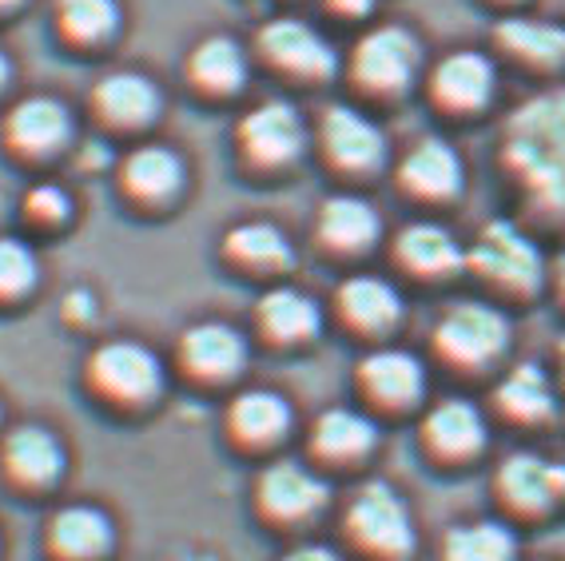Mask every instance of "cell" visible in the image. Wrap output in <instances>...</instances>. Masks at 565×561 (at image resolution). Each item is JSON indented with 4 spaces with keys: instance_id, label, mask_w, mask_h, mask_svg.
I'll list each match as a JSON object with an SVG mask.
<instances>
[{
    "instance_id": "cell-1",
    "label": "cell",
    "mask_w": 565,
    "mask_h": 561,
    "mask_svg": "<svg viewBox=\"0 0 565 561\" xmlns=\"http://www.w3.org/2000/svg\"><path fill=\"white\" fill-rule=\"evenodd\" d=\"M494 160L518 220L565 235V84L542 88L505 116Z\"/></svg>"
},
{
    "instance_id": "cell-2",
    "label": "cell",
    "mask_w": 565,
    "mask_h": 561,
    "mask_svg": "<svg viewBox=\"0 0 565 561\" xmlns=\"http://www.w3.org/2000/svg\"><path fill=\"white\" fill-rule=\"evenodd\" d=\"M466 275H475L498 307H522L545 295L550 255L522 220H490L466 243Z\"/></svg>"
},
{
    "instance_id": "cell-3",
    "label": "cell",
    "mask_w": 565,
    "mask_h": 561,
    "mask_svg": "<svg viewBox=\"0 0 565 561\" xmlns=\"http://www.w3.org/2000/svg\"><path fill=\"white\" fill-rule=\"evenodd\" d=\"M430 351L446 371L462 374V379H482L498 374L514 351V322L486 295L455 299L438 315L435 331H430Z\"/></svg>"
},
{
    "instance_id": "cell-4",
    "label": "cell",
    "mask_w": 565,
    "mask_h": 561,
    "mask_svg": "<svg viewBox=\"0 0 565 561\" xmlns=\"http://www.w3.org/2000/svg\"><path fill=\"white\" fill-rule=\"evenodd\" d=\"M343 538L371 561H411L418 550V526L406 498L391 481H363L343 506Z\"/></svg>"
},
{
    "instance_id": "cell-5",
    "label": "cell",
    "mask_w": 565,
    "mask_h": 561,
    "mask_svg": "<svg viewBox=\"0 0 565 561\" xmlns=\"http://www.w3.org/2000/svg\"><path fill=\"white\" fill-rule=\"evenodd\" d=\"M502 88V64L490 49H450L426 72V96L443 116L455 120H478L494 108Z\"/></svg>"
},
{
    "instance_id": "cell-6",
    "label": "cell",
    "mask_w": 565,
    "mask_h": 561,
    "mask_svg": "<svg viewBox=\"0 0 565 561\" xmlns=\"http://www.w3.org/2000/svg\"><path fill=\"white\" fill-rule=\"evenodd\" d=\"M423 76V44L406 24H374L351 49V81L374 100H394Z\"/></svg>"
},
{
    "instance_id": "cell-7",
    "label": "cell",
    "mask_w": 565,
    "mask_h": 561,
    "mask_svg": "<svg viewBox=\"0 0 565 561\" xmlns=\"http://www.w3.org/2000/svg\"><path fill=\"white\" fill-rule=\"evenodd\" d=\"M502 518L514 521H545L550 514L565 510V462L545 458L537 451H514L494 466L490 478Z\"/></svg>"
},
{
    "instance_id": "cell-8",
    "label": "cell",
    "mask_w": 565,
    "mask_h": 561,
    "mask_svg": "<svg viewBox=\"0 0 565 561\" xmlns=\"http://www.w3.org/2000/svg\"><path fill=\"white\" fill-rule=\"evenodd\" d=\"M255 514L267 526H282V530H299L307 521L331 506V481L319 466L299 458H275L267 462L255 478Z\"/></svg>"
},
{
    "instance_id": "cell-9",
    "label": "cell",
    "mask_w": 565,
    "mask_h": 561,
    "mask_svg": "<svg viewBox=\"0 0 565 561\" xmlns=\"http://www.w3.org/2000/svg\"><path fill=\"white\" fill-rule=\"evenodd\" d=\"M490 52L498 64H510L534 81H557L565 72V24L534 12H502L490 29Z\"/></svg>"
},
{
    "instance_id": "cell-10",
    "label": "cell",
    "mask_w": 565,
    "mask_h": 561,
    "mask_svg": "<svg viewBox=\"0 0 565 561\" xmlns=\"http://www.w3.org/2000/svg\"><path fill=\"white\" fill-rule=\"evenodd\" d=\"M235 144H239L243 160L252 168L279 171L291 168L311 144V128H307L303 112L291 100H263L252 112H243L239 128H235Z\"/></svg>"
},
{
    "instance_id": "cell-11",
    "label": "cell",
    "mask_w": 565,
    "mask_h": 561,
    "mask_svg": "<svg viewBox=\"0 0 565 561\" xmlns=\"http://www.w3.org/2000/svg\"><path fill=\"white\" fill-rule=\"evenodd\" d=\"M88 382L120 406H143L163 391V362L136 339H111L88 359Z\"/></svg>"
},
{
    "instance_id": "cell-12",
    "label": "cell",
    "mask_w": 565,
    "mask_h": 561,
    "mask_svg": "<svg viewBox=\"0 0 565 561\" xmlns=\"http://www.w3.org/2000/svg\"><path fill=\"white\" fill-rule=\"evenodd\" d=\"M354 387L379 414H406L426 399V362L406 347H374L354 367Z\"/></svg>"
},
{
    "instance_id": "cell-13",
    "label": "cell",
    "mask_w": 565,
    "mask_h": 561,
    "mask_svg": "<svg viewBox=\"0 0 565 561\" xmlns=\"http://www.w3.org/2000/svg\"><path fill=\"white\" fill-rule=\"evenodd\" d=\"M418 442H423L426 458L443 462V466L475 462L490 442V414L475 399L446 394V399L430 402L423 411Z\"/></svg>"
},
{
    "instance_id": "cell-14",
    "label": "cell",
    "mask_w": 565,
    "mask_h": 561,
    "mask_svg": "<svg viewBox=\"0 0 565 561\" xmlns=\"http://www.w3.org/2000/svg\"><path fill=\"white\" fill-rule=\"evenodd\" d=\"M315 136H319V151L327 156V163L334 171H343V176H371L391 156L386 131L354 104H331L319 116Z\"/></svg>"
},
{
    "instance_id": "cell-15",
    "label": "cell",
    "mask_w": 565,
    "mask_h": 561,
    "mask_svg": "<svg viewBox=\"0 0 565 561\" xmlns=\"http://www.w3.org/2000/svg\"><path fill=\"white\" fill-rule=\"evenodd\" d=\"M255 49L271 68L295 81H331L339 72V49L315 24L299 17H275L255 32Z\"/></svg>"
},
{
    "instance_id": "cell-16",
    "label": "cell",
    "mask_w": 565,
    "mask_h": 561,
    "mask_svg": "<svg viewBox=\"0 0 565 561\" xmlns=\"http://www.w3.org/2000/svg\"><path fill=\"white\" fill-rule=\"evenodd\" d=\"M394 180L414 203L443 208V203H455L466 191V160L446 136H423L403 151Z\"/></svg>"
},
{
    "instance_id": "cell-17",
    "label": "cell",
    "mask_w": 565,
    "mask_h": 561,
    "mask_svg": "<svg viewBox=\"0 0 565 561\" xmlns=\"http://www.w3.org/2000/svg\"><path fill=\"white\" fill-rule=\"evenodd\" d=\"M490 411L518 431H537L550 426L562 411V391H557L554 374L542 362H510L502 367L490 391Z\"/></svg>"
},
{
    "instance_id": "cell-18",
    "label": "cell",
    "mask_w": 565,
    "mask_h": 561,
    "mask_svg": "<svg viewBox=\"0 0 565 561\" xmlns=\"http://www.w3.org/2000/svg\"><path fill=\"white\" fill-rule=\"evenodd\" d=\"M334 315L347 331L366 335V339H386V335L403 322L406 303L403 292L394 287L383 275H371V271H359V275H347L334 292Z\"/></svg>"
},
{
    "instance_id": "cell-19",
    "label": "cell",
    "mask_w": 565,
    "mask_h": 561,
    "mask_svg": "<svg viewBox=\"0 0 565 561\" xmlns=\"http://www.w3.org/2000/svg\"><path fill=\"white\" fill-rule=\"evenodd\" d=\"M394 263L423 283L466 275V243L438 220H414L394 235Z\"/></svg>"
},
{
    "instance_id": "cell-20",
    "label": "cell",
    "mask_w": 565,
    "mask_h": 561,
    "mask_svg": "<svg viewBox=\"0 0 565 561\" xmlns=\"http://www.w3.org/2000/svg\"><path fill=\"white\" fill-rule=\"evenodd\" d=\"M247 335L223 319L192 322L180 335V367L200 382H232L247 367Z\"/></svg>"
},
{
    "instance_id": "cell-21",
    "label": "cell",
    "mask_w": 565,
    "mask_h": 561,
    "mask_svg": "<svg viewBox=\"0 0 565 561\" xmlns=\"http://www.w3.org/2000/svg\"><path fill=\"white\" fill-rule=\"evenodd\" d=\"M223 426H227V438L239 446V451H271L279 446L295 426L291 402L282 399L279 391H267V387H252V391H239L227 402V414H223Z\"/></svg>"
},
{
    "instance_id": "cell-22",
    "label": "cell",
    "mask_w": 565,
    "mask_h": 561,
    "mask_svg": "<svg viewBox=\"0 0 565 561\" xmlns=\"http://www.w3.org/2000/svg\"><path fill=\"white\" fill-rule=\"evenodd\" d=\"M379 446V422L359 406H331L311 422V458L319 466H359Z\"/></svg>"
},
{
    "instance_id": "cell-23",
    "label": "cell",
    "mask_w": 565,
    "mask_h": 561,
    "mask_svg": "<svg viewBox=\"0 0 565 561\" xmlns=\"http://www.w3.org/2000/svg\"><path fill=\"white\" fill-rule=\"evenodd\" d=\"M379 235H383V215L366 195L339 191L315 211V240L331 255H363L379 243Z\"/></svg>"
},
{
    "instance_id": "cell-24",
    "label": "cell",
    "mask_w": 565,
    "mask_h": 561,
    "mask_svg": "<svg viewBox=\"0 0 565 561\" xmlns=\"http://www.w3.org/2000/svg\"><path fill=\"white\" fill-rule=\"evenodd\" d=\"M255 327L275 347H307L323 331V307L299 287L275 283L255 303Z\"/></svg>"
},
{
    "instance_id": "cell-25",
    "label": "cell",
    "mask_w": 565,
    "mask_h": 561,
    "mask_svg": "<svg viewBox=\"0 0 565 561\" xmlns=\"http://www.w3.org/2000/svg\"><path fill=\"white\" fill-rule=\"evenodd\" d=\"M64 462H68V454H64L61 438L52 431H44V426H36V422L12 426L4 434V442H0V466L24 490H41V486L56 481L64 470Z\"/></svg>"
},
{
    "instance_id": "cell-26",
    "label": "cell",
    "mask_w": 565,
    "mask_h": 561,
    "mask_svg": "<svg viewBox=\"0 0 565 561\" xmlns=\"http://www.w3.org/2000/svg\"><path fill=\"white\" fill-rule=\"evenodd\" d=\"M223 255L252 275H282L295 267V243L279 223L243 220L223 235Z\"/></svg>"
},
{
    "instance_id": "cell-27",
    "label": "cell",
    "mask_w": 565,
    "mask_h": 561,
    "mask_svg": "<svg viewBox=\"0 0 565 561\" xmlns=\"http://www.w3.org/2000/svg\"><path fill=\"white\" fill-rule=\"evenodd\" d=\"M111 518L100 506H64L49 518V550L61 561H92L108 553L111 546Z\"/></svg>"
},
{
    "instance_id": "cell-28",
    "label": "cell",
    "mask_w": 565,
    "mask_h": 561,
    "mask_svg": "<svg viewBox=\"0 0 565 561\" xmlns=\"http://www.w3.org/2000/svg\"><path fill=\"white\" fill-rule=\"evenodd\" d=\"M518 558H522V546H518L514 526L505 518L458 521L438 541V561H518Z\"/></svg>"
},
{
    "instance_id": "cell-29",
    "label": "cell",
    "mask_w": 565,
    "mask_h": 561,
    "mask_svg": "<svg viewBox=\"0 0 565 561\" xmlns=\"http://www.w3.org/2000/svg\"><path fill=\"white\" fill-rule=\"evenodd\" d=\"M183 176L188 171H183L180 151H172L168 144H143L124 160V188L148 203H168L172 195H180Z\"/></svg>"
},
{
    "instance_id": "cell-30",
    "label": "cell",
    "mask_w": 565,
    "mask_h": 561,
    "mask_svg": "<svg viewBox=\"0 0 565 561\" xmlns=\"http://www.w3.org/2000/svg\"><path fill=\"white\" fill-rule=\"evenodd\" d=\"M188 76L212 96H232L247 84V49L235 36H203L188 56Z\"/></svg>"
},
{
    "instance_id": "cell-31",
    "label": "cell",
    "mask_w": 565,
    "mask_h": 561,
    "mask_svg": "<svg viewBox=\"0 0 565 561\" xmlns=\"http://www.w3.org/2000/svg\"><path fill=\"white\" fill-rule=\"evenodd\" d=\"M72 116L61 100L52 96H29L9 112V140L21 151H52L68 140Z\"/></svg>"
},
{
    "instance_id": "cell-32",
    "label": "cell",
    "mask_w": 565,
    "mask_h": 561,
    "mask_svg": "<svg viewBox=\"0 0 565 561\" xmlns=\"http://www.w3.org/2000/svg\"><path fill=\"white\" fill-rule=\"evenodd\" d=\"M160 88H156L143 72H108L100 84H96V108L108 116L111 124H124V128H136V124H148L160 112Z\"/></svg>"
},
{
    "instance_id": "cell-33",
    "label": "cell",
    "mask_w": 565,
    "mask_h": 561,
    "mask_svg": "<svg viewBox=\"0 0 565 561\" xmlns=\"http://www.w3.org/2000/svg\"><path fill=\"white\" fill-rule=\"evenodd\" d=\"M56 4H61L64 29L81 41H104L120 24L116 0H56Z\"/></svg>"
},
{
    "instance_id": "cell-34",
    "label": "cell",
    "mask_w": 565,
    "mask_h": 561,
    "mask_svg": "<svg viewBox=\"0 0 565 561\" xmlns=\"http://www.w3.org/2000/svg\"><path fill=\"white\" fill-rule=\"evenodd\" d=\"M36 283V255L29 243L0 235V299L24 295Z\"/></svg>"
},
{
    "instance_id": "cell-35",
    "label": "cell",
    "mask_w": 565,
    "mask_h": 561,
    "mask_svg": "<svg viewBox=\"0 0 565 561\" xmlns=\"http://www.w3.org/2000/svg\"><path fill=\"white\" fill-rule=\"evenodd\" d=\"M24 211H29V220L61 223V220H68L72 200H68V191L56 188V183H36V188L24 195Z\"/></svg>"
},
{
    "instance_id": "cell-36",
    "label": "cell",
    "mask_w": 565,
    "mask_h": 561,
    "mask_svg": "<svg viewBox=\"0 0 565 561\" xmlns=\"http://www.w3.org/2000/svg\"><path fill=\"white\" fill-rule=\"evenodd\" d=\"M275 561H347L343 553L327 541H295L291 550H282Z\"/></svg>"
},
{
    "instance_id": "cell-37",
    "label": "cell",
    "mask_w": 565,
    "mask_h": 561,
    "mask_svg": "<svg viewBox=\"0 0 565 561\" xmlns=\"http://www.w3.org/2000/svg\"><path fill=\"white\" fill-rule=\"evenodd\" d=\"M545 295H554V303L565 311V247L550 260V279H545Z\"/></svg>"
},
{
    "instance_id": "cell-38",
    "label": "cell",
    "mask_w": 565,
    "mask_h": 561,
    "mask_svg": "<svg viewBox=\"0 0 565 561\" xmlns=\"http://www.w3.org/2000/svg\"><path fill=\"white\" fill-rule=\"evenodd\" d=\"M550 374H554L557 391H562V399H565V331L554 339V354H550Z\"/></svg>"
},
{
    "instance_id": "cell-39",
    "label": "cell",
    "mask_w": 565,
    "mask_h": 561,
    "mask_svg": "<svg viewBox=\"0 0 565 561\" xmlns=\"http://www.w3.org/2000/svg\"><path fill=\"white\" fill-rule=\"evenodd\" d=\"M96 311V303H92L88 292H72L68 295V319H88Z\"/></svg>"
},
{
    "instance_id": "cell-40",
    "label": "cell",
    "mask_w": 565,
    "mask_h": 561,
    "mask_svg": "<svg viewBox=\"0 0 565 561\" xmlns=\"http://www.w3.org/2000/svg\"><path fill=\"white\" fill-rule=\"evenodd\" d=\"M334 12H343V17H366V12L379 4V0H327Z\"/></svg>"
},
{
    "instance_id": "cell-41",
    "label": "cell",
    "mask_w": 565,
    "mask_h": 561,
    "mask_svg": "<svg viewBox=\"0 0 565 561\" xmlns=\"http://www.w3.org/2000/svg\"><path fill=\"white\" fill-rule=\"evenodd\" d=\"M486 4H494L498 17H502V12H525L530 4H534V0H486Z\"/></svg>"
},
{
    "instance_id": "cell-42",
    "label": "cell",
    "mask_w": 565,
    "mask_h": 561,
    "mask_svg": "<svg viewBox=\"0 0 565 561\" xmlns=\"http://www.w3.org/2000/svg\"><path fill=\"white\" fill-rule=\"evenodd\" d=\"M92 163H108V148L104 144H88L84 148V168H92Z\"/></svg>"
},
{
    "instance_id": "cell-43",
    "label": "cell",
    "mask_w": 565,
    "mask_h": 561,
    "mask_svg": "<svg viewBox=\"0 0 565 561\" xmlns=\"http://www.w3.org/2000/svg\"><path fill=\"white\" fill-rule=\"evenodd\" d=\"M4 81H9V61H4V52H0V88H4Z\"/></svg>"
},
{
    "instance_id": "cell-44",
    "label": "cell",
    "mask_w": 565,
    "mask_h": 561,
    "mask_svg": "<svg viewBox=\"0 0 565 561\" xmlns=\"http://www.w3.org/2000/svg\"><path fill=\"white\" fill-rule=\"evenodd\" d=\"M12 4H21V0H0V9H12Z\"/></svg>"
}]
</instances>
